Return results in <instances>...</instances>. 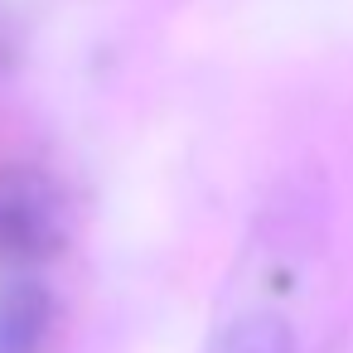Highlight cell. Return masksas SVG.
<instances>
[{"mask_svg": "<svg viewBox=\"0 0 353 353\" xmlns=\"http://www.w3.org/2000/svg\"><path fill=\"white\" fill-rule=\"evenodd\" d=\"M73 208L34 165H0V266L25 271L68 247Z\"/></svg>", "mask_w": 353, "mask_h": 353, "instance_id": "cell-1", "label": "cell"}, {"mask_svg": "<svg viewBox=\"0 0 353 353\" xmlns=\"http://www.w3.org/2000/svg\"><path fill=\"white\" fill-rule=\"evenodd\" d=\"M54 319V295L39 281L0 285V353H39Z\"/></svg>", "mask_w": 353, "mask_h": 353, "instance_id": "cell-2", "label": "cell"}, {"mask_svg": "<svg viewBox=\"0 0 353 353\" xmlns=\"http://www.w3.org/2000/svg\"><path fill=\"white\" fill-rule=\"evenodd\" d=\"M208 353H295V343H290V324L285 319H276V314H247V319L228 324Z\"/></svg>", "mask_w": 353, "mask_h": 353, "instance_id": "cell-3", "label": "cell"}]
</instances>
